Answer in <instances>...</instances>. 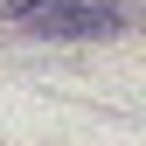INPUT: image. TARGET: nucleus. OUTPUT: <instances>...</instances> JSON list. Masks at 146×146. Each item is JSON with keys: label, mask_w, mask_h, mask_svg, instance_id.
<instances>
[{"label": "nucleus", "mask_w": 146, "mask_h": 146, "mask_svg": "<svg viewBox=\"0 0 146 146\" xmlns=\"http://www.w3.org/2000/svg\"><path fill=\"white\" fill-rule=\"evenodd\" d=\"M0 21H21L42 42H104L139 21V7L125 0H0Z\"/></svg>", "instance_id": "obj_1"}]
</instances>
